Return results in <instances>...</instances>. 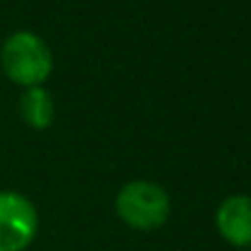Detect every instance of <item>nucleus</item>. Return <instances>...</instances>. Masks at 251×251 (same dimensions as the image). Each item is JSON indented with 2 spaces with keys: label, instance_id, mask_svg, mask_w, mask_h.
Masks as SVG:
<instances>
[{
  "label": "nucleus",
  "instance_id": "obj_5",
  "mask_svg": "<svg viewBox=\"0 0 251 251\" xmlns=\"http://www.w3.org/2000/svg\"><path fill=\"white\" fill-rule=\"evenodd\" d=\"M20 110H22L25 122L34 129H44L54 120V100H51L49 90L42 85L25 88V93L20 98Z\"/></svg>",
  "mask_w": 251,
  "mask_h": 251
},
{
  "label": "nucleus",
  "instance_id": "obj_2",
  "mask_svg": "<svg viewBox=\"0 0 251 251\" xmlns=\"http://www.w3.org/2000/svg\"><path fill=\"white\" fill-rule=\"evenodd\" d=\"M117 215L134 229H156L168 220L171 198L154 180H129L115 198Z\"/></svg>",
  "mask_w": 251,
  "mask_h": 251
},
{
  "label": "nucleus",
  "instance_id": "obj_1",
  "mask_svg": "<svg viewBox=\"0 0 251 251\" xmlns=\"http://www.w3.org/2000/svg\"><path fill=\"white\" fill-rule=\"evenodd\" d=\"M0 64L15 83L32 88L47 81V76L54 69V56L39 34L20 29L2 42Z\"/></svg>",
  "mask_w": 251,
  "mask_h": 251
},
{
  "label": "nucleus",
  "instance_id": "obj_4",
  "mask_svg": "<svg viewBox=\"0 0 251 251\" xmlns=\"http://www.w3.org/2000/svg\"><path fill=\"white\" fill-rule=\"evenodd\" d=\"M217 232L232 247H251V195H229L220 202L217 215Z\"/></svg>",
  "mask_w": 251,
  "mask_h": 251
},
{
  "label": "nucleus",
  "instance_id": "obj_3",
  "mask_svg": "<svg viewBox=\"0 0 251 251\" xmlns=\"http://www.w3.org/2000/svg\"><path fill=\"white\" fill-rule=\"evenodd\" d=\"M39 215L29 198L0 190V251H25L37 237Z\"/></svg>",
  "mask_w": 251,
  "mask_h": 251
}]
</instances>
